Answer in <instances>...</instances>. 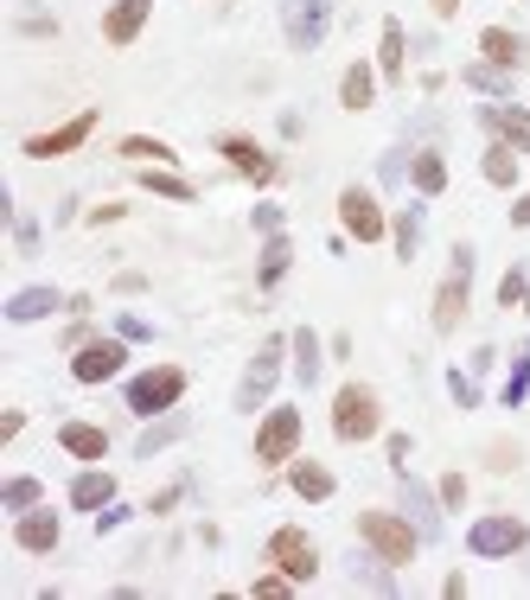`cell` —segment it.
I'll use <instances>...</instances> for the list:
<instances>
[{
	"label": "cell",
	"instance_id": "6da1fadb",
	"mask_svg": "<svg viewBox=\"0 0 530 600\" xmlns=\"http://www.w3.org/2000/svg\"><path fill=\"white\" fill-rule=\"evenodd\" d=\"M358 536H365L371 556L390 563V568L416 563V550H422V530L410 524V518H396V511H358Z\"/></svg>",
	"mask_w": 530,
	"mask_h": 600
},
{
	"label": "cell",
	"instance_id": "7a4b0ae2",
	"mask_svg": "<svg viewBox=\"0 0 530 600\" xmlns=\"http://www.w3.org/2000/svg\"><path fill=\"white\" fill-rule=\"evenodd\" d=\"M383 428V403L371 383H345L339 396H333V435L339 441H371Z\"/></svg>",
	"mask_w": 530,
	"mask_h": 600
},
{
	"label": "cell",
	"instance_id": "3957f363",
	"mask_svg": "<svg viewBox=\"0 0 530 600\" xmlns=\"http://www.w3.org/2000/svg\"><path fill=\"white\" fill-rule=\"evenodd\" d=\"M473 250L466 243H454V263H448V275H441V288H435V333H454L460 320H466V295H473Z\"/></svg>",
	"mask_w": 530,
	"mask_h": 600
},
{
	"label": "cell",
	"instance_id": "277c9868",
	"mask_svg": "<svg viewBox=\"0 0 530 600\" xmlns=\"http://www.w3.org/2000/svg\"><path fill=\"white\" fill-rule=\"evenodd\" d=\"M295 345L288 338H263V351L250 358V371H243V383H237V409L256 415L268 409V396H275V377H281V358H288Z\"/></svg>",
	"mask_w": 530,
	"mask_h": 600
},
{
	"label": "cell",
	"instance_id": "5b68a950",
	"mask_svg": "<svg viewBox=\"0 0 530 600\" xmlns=\"http://www.w3.org/2000/svg\"><path fill=\"white\" fill-rule=\"evenodd\" d=\"M186 396V371L180 365H153V371H141V377H128V409L135 415H166L173 403Z\"/></svg>",
	"mask_w": 530,
	"mask_h": 600
},
{
	"label": "cell",
	"instance_id": "8992f818",
	"mask_svg": "<svg viewBox=\"0 0 530 600\" xmlns=\"http://www.w3.org/2000/svg\"><path fill=\"white\" fill-rule=\"evenodd\" d=\"M530 543L525 518H511V511H493V518H473V530H466V550L473 556H486V563H498V556H518Z\"/></svg>",
	"mask_w": 530,
	"mask_h": 600
},
{
	"label": "cell",
	"instance_id": "52a82bcc",
	"mask_svg": "<svg viewBox=\"0 0 530 600\" xmlns=\"http://www.w3.org/2000/svg\"><path fill=\"white\" fill-rule=\"evenodd\" d=\"M268 563L281 568V575H295V581H313L320 575V550H313V536L301 524H281L268 536Z\"/></svg>",
	"mask_w": 530,
	"mask_h": 600
},
{
	"label": "cell",
	"instance_id": "ba28073f",
	"mask_svg": "<svg viewBox=\"0 0 530 600\" xmlns=\"http://www.w3.org/2000/svg\"><path fill=\"white\" fill-rule=\"evenodd\" d=\"M301 448V409H268L263 428H256V460L263 466H288Z\"/></svg>",
	"mask_w": 530,
	"mask_h": 600
},
{
	"label": "cell",
	"instance_id": "9c48e42d",
	"mask_svg": "<svg viewBox=\"0 0 530 600\" xmlns=\"http://www.w3.org/2000/svg\"><path fill=\"white\" fill-rule=\"evenodd\" d=\"M128 365V338H90V345H77L71 351V377L77 383H110L115 371Z\"/></svg>",
	"mask_w": 530,
	"mask_h": 600
},
{
	"label": "cell",
	"instance_id": "30bf717a",
	"mask_svg": "<svg viewBox=\"0 0 530 600\" xmlns=\"http://www.w3.org/2000/svg\"><path fill=\"white\" fill-rule=\"evenodd\" d=\"M281 26H288L295 51H313L333 26V0H281Z\"/></svg>",
	"mask_w": 530,
	"mask_h": 600
},
{
	"label": "cell",
	"instance_id": "8fae6325",
	"mask_svg": "<svg viewBox=\"0 0 530 600\" xmlns=\"http://www.w3.org/2000/svg\"><path fill=\"white\" fill-rule=\"evenodd\" d=\"M339 218H345V230H352L358 243H378V236H383V205L365 186H345L339 192Z\"/></svg>",
	"mask_w": 530,
	"mask_h": 600
},
{
	"label": "cell",
	"instance_id": "7c38bea8",
	"mask_svg": "<svg viewBox=\"0 0 530 600\" xmlns=\"http://www.w3.org/2000/svg\"><path fill=\"white\" fill-rule=\"evenodd\" d=\"M396 480H403V511H410V524L422 530V543H435V536H441V492H428L422 480H410V466H403Z\"/></svg>",
	"mask_w": 530,
	"mask_h": 600
},
{
	"label": "cell",
	"instance_id": "4fadbf2b",
	"mask_svg": "<svg viewBox=\"0 0 530 600\" xmlns=\"http://www.w3.org/2000/svg\"><path fill=\"white\" fill-rule=\"evenodd\" d=\"M90 135H96V109L71 115V122H65V128H51V135H33V141H26V153H33V160H58V153L83 148Z\"/></svg>",
	"mask_w": 530,
	"mask_h": 600
},
{
	"label": "cell",
	"instance_id": "5bb4252c",
	"mask_svg": "<svg viewBox=\"0 0 530 600\" xmlns=\"http://www.w3.org/2000/svg\"><path fill=\"white\" fill-rule=\"evenodd\" d=\"M218 153H224L243 180H256V186H268V180H275V160H268V153L250 141V135H224V141H218Z\"/></svg>",
	"mask_w": 530,
	"mask_h": 600
},
{
	"label": "cell",
	"instance_id": "9a60e30c",
	"mask_svg": "<svg viewBox=\"0 0 530 600\" xmlns=\"http://www.w3.org/2000/svg\"><path fill=\"white\" fill-rule=\"evenodd\" d=\"M480 122L493 128L498 141H511V148L530 160V109H518V103H486V109H480Z\"/></svg>",
	"mask_w": 530,
	"mask_h": 600
},
{
	"label": "cell",
	"instance_id": "2e32d148",
	"mask_svg": "<svg viewBox=\"0 0 530 600\" xmlns=\"http://www.w3.org/2000/svg\"><path fill=\"white\" fill-rule=\"evenodd\" d=\"M148 13H153V0H115L110 13H103V38L110 45H135L141 26H148Z\"/></svg>",
	"mask_w": 530,
	"mask_h": 600
},
{
	"label": "cell",
	"instance_id": "e0dca14e",
	"mask_svg": "<svg viewBox=\"0 0 530 600\" xmlns=\"http://www.w3.org/2000/svg\"><path fill=\"white\" fill-rule=\"evenodd\" d=\"M58 307H71V300L58 295V288H20V295L7 300V320H13V326H33V320L58 313Z\"/></svg>",
	"mask_w": 530,
	"mask_h": 600
},
{
	"label": "cell",
	"instance_id": "ac0fdd59",
	"mask_svg": "<svg viewBox=\"0 0 530 600\" xmlns=\"http://www.w3.org/2000/svg\"><path fill=\"white\" fill-rule=\"evenodd\" d=\"M58 448L71 453V460H103V453H110V435H103L96 422H65V428H58Z\"/></svg>",
	"mask_w": 530,
	"mask_h": 600
},
{
	"label": "cell",
	"instance_id": "d6986e66",
	"mask_svg": "<svg viewBox=\"0 0 530 600\" xmlns=\"http://www.w3.org/2000/svg\"><path fill=\"white\" fill-rule=\"evenodd\" d=\"M20 550H33V556H51L58 550V511H20Z\"/></svg>",
	"mask_w": 530,
	"mask_h": 600
},
{
	"label": "cell",
	"instance_id": "ffe728a7",
	"mask_svg": "<svg viewBox=\"0 0 530 600\" xmlns=\"http://www.w3.org/2000/svg\"><path fill=\"white\" fill-rule=\"evenodd\" d=\"M480 51H486V65H505V71L525 65V38L511 33V26H486L480 33Z\"/></svg>",
	"mask_w": 530,
	"mask_h": 600
},
{
	"label": "cell",
	"instance_id": "44dd1931",
	"mask_svg": "<svg viewBox=\"0 0 530 600\" xmlns=\"http://www.w3.org/2000/svg\"><path fill=\"white\" fill-rule=\"evenodd\" d=\"M339 103H345L352 115L371 109V103H378V71H371V65H352V71L339 77Z\"/></svg>",
	"mask_w": 530,
	"mask_h": 600
},
{
	"label": "cell",
	"instance_id": "7402d4cb",
	"mask_svg": "<svg viewBox=\"0 0 530 600\" xmlns=\"http://www.w3.org/2000/svg\"><path fill=\"white\" fill-rule=\"evenodd\" d=\"M71 505L77 511H103V505H115V480L110 473H77L71 480Z\"/></svg>",
	"mask_w": 530,
	"mask_h": 600
},
{
	"label": "cell",
	"instance_id": "603a6c76",
	"mask_svg": "<svg viewBox=\"0 0 530 600\" xmlns=\"http://www.w3.org/2000/svg\"><path fill=\"white\" fill-rule=\"evenodd\" d=\"M288 345H295V377L313 390V383H320V365H326V358H320V333L301 326V333H288Z\"/></svg>",
	"mask_w": 530,
	"mask_h": 600
},
{
	"label": "cell",
	"instance_id": "cb8c5ba5",
	"mask_svg": "<svg viewBox=\"0 0 530 600\" xmlns=\"http://www.w3.org/2000/svg\"><path fill=\"white\" fill-rule=\"evenodd\" d=\"M288 263H295V243H288V236L275 230V236L263 243V263H256V281H263V288H281V275H288Z\"/></svg>",
	"mask_w": 530,
	"mask_h": 600
},
{
	"label": "cell",
	"instance_id": "d4e9b609",
	"mask_svg": "<svg viewBox=\"0 0 530 600\" xmlns=\"http://www.w3.org/2000/svg\"><path fill=\"white\" fill-rule=\"evenodd\" d=\"M180 435H186V415H160L148 435L135 441V460H153V453H166L173 441H180Z\"/></svg>",
	"mask_w": 530,
	"mask_h": 600
},
{
	"label": "cell",
	"instance_id": "484cf974",
	"mask_svg": "<svg viewBox=\"0 0 530 600\" xmlns=\"http://www.w3.org/2000/svg\"><path fill=\"white\" fill-rule=\"evenodd\" d=\"M295 492H301L307 505H326L333 498V473L320 460H295Z\"/></svg>",
	"mask_w": 530,
	"mask_h": 600
},
{
	"label": "cell",
	"instance_id": "4316f807",
	"mask_svg": "<svg viewBox=\"0 0 530 600\" xmlns=\"http://www.w3.org/2000/svg\"><path fill=\"white\" fill-rule=\"evenodd\" d=\"M403 58H410V38L396 20H383V38H378V77H403Z\"/></svg>",
	"mask_w": 530,
	"mask_h": 600
},
{
	"label": "cell",
	"instance_id": "83f0119b",
	"mask_svg": "<svg viewBox=\"0 0 530 600\" xmlns=\"http://www.w3.org/2000/svg\"><path fill=\"white\" fill-rule=\"evenodd\" d=\"M480 173H486L493 186H518V148L493 135V148H486V160H480Z\"/></svg>",
	"mask_w": 530,
	"mask_h": 600
},
{
	"label": "cell",
	"instance_id": "f1b7e54d",
	"mask_svg": "<svg viewBox=\"0 0 530 600\" xmlns=\"http://www.w3.org/2000/svg\"><path fill=\"white\" fill-rule=\"evenodd\" d=\"M410 180H416L422 198H435V192L448 186V166H441V153H416V160H410Z\"/></svg>",
	"mask_w": 530,
	"mask_h": 600
},
{
	"label": "cell",
	"instance_id": "f546056e",
	"mask_svg": "<svg viewBox=\"0 0 530 600\" xmlns=\"http://www.w3.org/2000/svg\"><path fill=\"white\" fill-rule=\"evenodd\" d=\"M416 250H422V205H403L396 211V256L416 263Z\"/></svg>",
	"mask_w": 530,
	"mask_h": 600
},
{
	"label": "cell",
	"instance_id": "4dcf8cb0",
	"mask_svg": "<svg viewBox=\"0 0 530 600\" xmlns=\"http://www.w3.org/2000/svg\"><path fill=\"white\" fill-rule=\"evenodd\" d=\"M466 83H473V90H486V96H511V71H505V65H486V58H480V65H466Z\"/></svg>",
	"mask_w": 530,
	"mask_h": 600
},
{
	"label": "cell",
	"instance_id": "1f68e13d",
	"mask_svg": "<svg viewBox=\"0 0 530 600\" xmlns=\"http://www.w3.org/2000/svg\"><path fill=\"white\" fill-rule=\"evenodd\" d=\"M141 186H148L153 198H173V205H192V180H180V173H160V166H148V173H141Z\"/></svg>",
	"mask_w": 530,
	"mask_h": 600
},
{
	"label": "cell",
	"instance_id": "d6a6232c",
	"mask_svg": "<svg viewBox=\"0 0 530 600\" xmlns=\"http://www.w3.org/2000/svg\"><path fill=\"white\" fill-rule=\"evenodd\" d=\"M38 498H45V486L20 473V480H7V486H0V511H33Z\"/></svg>",
	"mask_w": 530,
	"mask_h": 600
},
{
	"label": "cell",
	"instance_id": "836d02e7",
	"mask_svg": "<svg viewBox=\"0 0 530 600\" xmlns=\"http://www.w3.org/2000/svg\"><path fill=\"white\" fill-rule=\"evenodd\" d=\"M122 160L160 166V160H173V148H166V141H153V135H128V141H122Z\"/></svg>",
	"mask_w": 530,
	"mask_h": 600
},
{
	"label": "cell",
	"instance_id": "e575fe53",
	"mask_svg": "<svg viewBox=\"0 0 530 600\" xmlns=\"http://www.w3.org/2000/svg\"><path fill=\"white\" fill-rule=\"evenodd\" d=\"M525 396H530V345L511 358V377H505V409H518Z\"/></svg>",
	"mask_w": 530,
	"mask_h": 600
},
{
	"label": "cell",
	"instance_id": "d590c367",
	"mask_svg": "<svg viewBox=\"0 0 530 600\" xmlns=\"http://www.w3.org/2000/svg\"><path fill=\"white\" fill-rule=\"evenodd\" d=\"M352 588H371V595H396V575H390V563H383V568L358 563V568H352Z\"/></svg>",
	"mask_w": 530,
	"mask_h": 600
},
{
	"label": "cell",
	"instance_id": "8d00e7d4",
	"mask_svg": "<svg viewBox=\"0 0 530 600\" xmlns=\"http://www.w3.org/2000/svg\"><path fill=\"white\" fill-rule=\"evenodd\" d=\"M7 224H13V250H20V256H38V224H33V218L7 205Z\"/></svg>",
	"mask_w": 530,
	"mask_h": 600
},
{
	"label": "cell",
	"instance_id": "74e56055",
	"mask_svg": "<svg viewBox=\"0 0 530 600\" xmlns=\"http://www.w3.org/2000/svg\"><path fill=\"white\" fill-rule=\"evenodd\" d=\"M525 288H530L525 268H505V281H498V307H525Z\"/></svg>",
	"mask_w": 530,
	"mask_h": 600
},
{
	"label": "cell",
	"instance_id": "f35d334b",
	"mask_svg": "<svg viewBox=\"0 0 530 600\" xmlns=\"http://www.w3.org/2000/svg\"><path fill=\"white\" fill-rule=\"evenodd\" d=\"M448 390H454L460 409H480V377H473V371H454V377H448Z\"/></svg>",
	"mask_w": 530,
	"mask_h": 600
},
{
	"label": "cell",
	"instance_id": "ab89813d",
	"mask_svg": "<svg viewBox=\"0 0 530 600\" xmlns=\"http://www.w3.org/2000/svg\"><path fill=\"white\" fill-rule=\"evenodd\" d=\"M288 588H301V581H295V575H281V568H275V575H263V581H256V588H250V595H256V600H281V595H288Z\"/></svg>",
	"mask_w": 530,
	"mask_h": 600
},
{
	"label": "cell",
	"instance_id": "60d3db41",
	"mask_svg": "<svg viewBox=\"0 0 530 600\" xmlns=\"http://www.w3.org/2000/svg\"><path fill=\"white\" fill-rule=\"evenodd\" d=\"M115 333L128 338V345H141V338H153V326L141 320V313H122V320H115Z\"/></svg>",
	"mask_w": 530,
	"mask_h": 600
},
{
	"label": "cell",
	"instance_id": "b9f144b4",
	"mask_svg": "<svg viewBox=\"0 0 530 600\" xmlns=\"http://www.w3.org/2000/svg\"><path fill=\"white\" fill-rule=\"evenodd\" d=\"M441 505H448V511H460V505H466V480H460V473H448V480H441Z\"/></svg>",
	"mask_w": 530,
	"mask_h": 600
},
{
	"label": "cell",
	"instance_id": "7bdbcfd3",
	"mask_svg": "<svg viewBox=\"0 0 530 600\" xmlns=\"http://www.w3.org/2000/svg\"><path fill=\"white\" fill-rule=\"evenodd\" d=\"M256 230L275 236V230H281V205H256Z\"/></svg>",
	"mask_w": 530,
	"mask_h": 600
},
{
	"label": "cell",
	"instance_id": "ee69618b",
	"mask_svg": "<svg viewBox=\"0 0 530 600\" xmlns=\"http://www.w3.org/2000/svg\"><path fill=\"white\" fill-rule=\"evenodd\" d=\"M115 524H128V505H103L96 511V530H115Z\"/></svg>",
	"mask_w": 530,
	"mask_h": 600
},
{
	"label": "cell",
	"instance_id": "f6af8a7d",
	"mask_svg": "<svg viewBox=\"0 0 530 600\" xmlns=\"http://www.w3.org/2000/svg\"><path fill=\"white\" fill-rule=\"evenodd\" d=\"M486 466H493V473H511V466H518V448H505V441H498V448H493V460H486Z\"/></svg>",
	"mask_w": 530,
	"mask_h": 600
},
{
	"label": "cell",
	"instance_id": "bcb514c9",
	"mask_svg": "<svg viewBox=\"0 0 530 600\" xmlns=\"http://www.w3.org/2000/svg\"><path fill=\"white\" fill-rule=\"evenodd\" d=\"M390 460H396V473L410 466V435H390Z\"/></svg>",
	"mask_w": 530,
	"mask_h": 600
},
{
	"label": "cell",
	"instance_id": "7dc6e473",
	"mask_svg": "<svg viewBox=\"0 0 530 600\" xmlns=\"http://www.w3.org/2000/svg\"><path fill=\"white\" fill-rule=\"evenodd\" d=\"M493 365H498V351H493V345H480V351H473V377H486Z\"/></svg>",
	"mask_w": 530,
	"mask_h": 600
},
{
	"label": "cell",
	"instance_id": "c3c4849f",
	"mask_svg": "<svg viewBox=\"0 0 530 600\" xmlns=\"http://www.w3.org/2000/svg\"><path fill=\"white\" fill-rule=\"evenodd\" d=\"M511 224H518V230L530 224V192H525V198H518V205H511Z\"/></svg>",
	"mask_w": 530,
	"mask_h": 600
},
{
	"label": "cell",
	"instance_id": "681fc988",
	"mask_svg": "<svg viewBox=\"0 0 530 600\" xmlns=\"http://www.w3.org/2000/svg\"><path fill=\"white\" fill-rule=\"evenodd\" d=\"M460 13V0H435V20H454Z\"/></svg>",
	"mask_w": 530,
	"mask_h": 600
},
{
	"label": "cell",
	"instance_id": "f907efd6",
	"mask_svg": "<svg viewBox=\"0 0 530 600\" xmlns=\"http://www.w3.org/2000/svg\"><path fill=\"white\" fill-rule=\"evenodd\" d=\"M525 313H530V288H525Z\"/></svg>",
	"mask_w": 530,
	"mask_h": 600
}]
</instances>
